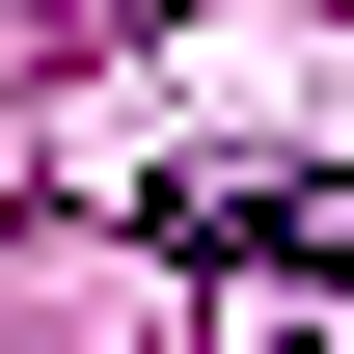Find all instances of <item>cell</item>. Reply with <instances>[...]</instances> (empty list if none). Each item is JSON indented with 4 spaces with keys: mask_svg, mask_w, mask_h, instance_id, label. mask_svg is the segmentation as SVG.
<instances>
[{
    "mask_svg": "<svg viewBox=\"0 0 354 354\" xmlns=\"http://www.w3.org/2000/svg\"><path fill=\"white\" fill-rule=\"evenodd\" d=\"M164 245L218 272V300H354V164H191Z\"/></svg>",
    "mask_w": 354,
    "mask_h": 354,
    "instance_id": "obj_1",
    "label": "cell"
}]
</instances>
